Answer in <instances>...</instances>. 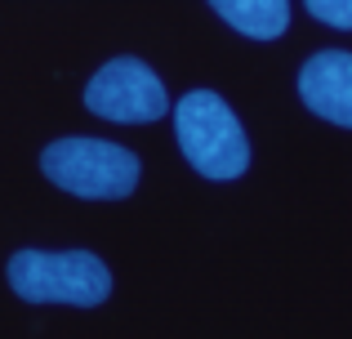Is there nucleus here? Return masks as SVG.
Here are the masks:
<instances>
[{
    "label": "nucleus",
    "mask_w": 352,
    "mask_h": 339,
    "mask_svg": "<svg viewBox=\"0 0 352 339\" xmlns=\"http://www.w3.org/2000/svg\"><path fill=\"white\" fill-rule=\"evenodd\" d=\"M179 148L192 161V170L206 179H241L250 170V143L236 112L210 89H192L174 107Z\"/></svg>",
    "instance_id": "f03ea898"
},
{
    "label": "nucleus",
    "mask_w": 352,
    "mask_h": 339,
    "mask_svg": "<svg viewBox=\"0 0 352 339\" xmlns=\"http://www.w3.org/2000/svg\"><path fill=\"white\" fill-rule=\"evenodd\" d=\"M85 107L94 116H103V121H161L170 112V98H165L161 76L147 63L112 58L89 80Z\"/></svg>",
    "instance_id": "20e7f679"
},
{
    "label": "nucleus",
    "mask_w": 352,
    "mask_h": 339,
    "mask_svg": "<svg viewBox=\"0 0 352 339\" xmlns=\"http://www.w3.org/2000/svg\"><path fill=\"white\" fill-rule=\"evenodd\" d=\"M299 94L308 103V112L352 130V54L344 50L312 54L299 72Z\"/></svg>",
    "instance_id": "39448f33"
},
{
    "label": "nucleus",
    "mask_w": 352,
    "mask_h": 339,
    "mask_svg": "<svg viewBox=\"0 0 352 339\" xmlns=\"http://www.w3.org/2000/svg\"><path fill=\"white\" fill-rule=\"evenodd\" d=\"M9 286L27 304H72L98 308L112 295V272L89 250H18L9 259Z\"/></svg>",
    "instance_id": "f257e3e1"
},
{
    "label": "nucleus",
    "mask_w": 352,
    "mask_h": 339,
    "mask_svg": "<svg viewBox=\"0 0 352 339\" xmlns=\"http://www.w3.org/2000/svg\"><path fill=\"white\" fill-rule=\"evenodd\" d=\"M308 14L321 18L326 27L352 32V0H308Z\"/></svg>",
    "instance_id": "0eeeda50"
},
{
    "label": "nucleus",
    "mask_w": 352,
    "mask_h": 339,
    "mask_svg": "<svg viewBox=\"0 0 352 339\" xmlns=\"http://www.w3.org/2000/svg\"><path fill=\"white\" fill-rule=\"evenodd\" d=\"M41 170L50 183L85 201H120L138 188V166L134 152L107 139H58L41 152Z\"/></svg>",
    "instance_id": "7ed1b4c3"
},
{
    "label": "nucleus",
    "mask_w": 352,
    "mask_h": 339,
    "mask_svg": "<svg viewBox=\"0 0 352 339\" xmlns=\"http://www.w3.org/2000/svg\"><path fill=\"white\" fill-rule=\"evenodd\" d=\"M214 14L250 41H276L290 27V5L285 0H214Z\"/></svg>",
    "instance_id": "423d86ee"
}]
</instances>
